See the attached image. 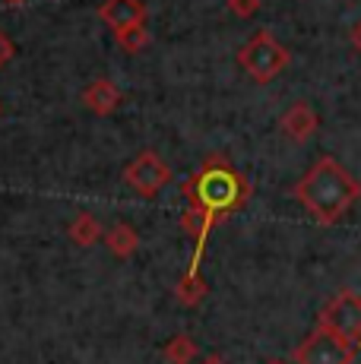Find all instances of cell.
Masks as SVG:
<instances>
[{"mask_svg":"<svg viewBox=\"0 0 361 364\" xmlns=\"http://www.w3.org/2000/svg\"><path fill=\"white\" fill-rule=\"evenodd\" d=\"M361 197V184L333 156L317 159L301 181L295 184V200L308 209V215L323 228H333Z\"/></svg>","mask_w":361,"mask_h":364,"instance_id":"1","label":"cell"},{"mask_svg":"<svg viewBox=\"0 0 361 364\" xmlns=\"http://www.w3.org/2000/svg\"><path fill=\"white\" fill-rule=\"evenodd\" d=\"M187 206L206 213L210 219H225L251 200V184L225 156H210L197 174L184 184Z\"/></svg>","mask_w":361,"mask_h":364,"instance_id":"2","label":"cell"},{"mask_svg":"<svg viewBox=\"0 0 361 364\" xmlns=\"http://www.w3.org/2000/svg\"><path fill=\"white\" fill-rule=\"evenodd\" d=\"M238 64L254 82H273L276 76L291 64V54L269 29H260V32H254L251 38L244 41V48L238 51Z\"/></svg>","mask_w":361,"mask_h":364,"instance_id":"3","label":"cell"},{"mask_svg":"<svg viewBox=\"0 0 361 364\" xmlns=\"http://www.w3.org/2000/svg\"><path fill=\"white\" fill-rule=\"evenodd\" d=\"M358 348L345 336L317 323L314 330L295 346V364H352Z\"/></svg>","mask_w":361,"mask_h":364,"instance_id":"4","label":"cell"},{"mask_svg":"<svg viewBox=\"0 0 361 364\" xmlns=\"http://www.w3.org/2000/svg\"><path fill=\"white\" fill-rule=\"evenodd\" d=\"M317 323L336 330L339 336H345L355 348H361V295H355V291H349V289L339 291V295H333L323 304Z\"/></svg>","mask_w":361,"mask_h":364,"instance_id":"5","label":"cell"},{"mask_svg":"<svg viewBox=\"0 0 361 364\" xmlns=\"http://www.w3.org/2000/svg\"><path fill=\"white\" fill-rule=\"evenodd\" d=\"M124 181H127L140 197H156V193L171 181V168L162 162L158 152L146 149L127 168H124Z\"/></svg>","mask_w":361,"mask_h":364,"instance_id":"6","label":"cell"},{"mask_svg":"<svg viewBox=\"0 0 361 364\" xmlns=\"http://www.w3.org/2000/svg\"><path fill=\"white\" fill-rule=\"evenodd\" d=\"M317 127H320V117H317V111L311 108L308 102H295L286 114L279 117V130L286 133L289 139H295V143H308L317 133Z\"/></svg>","mask_w":361,"mask_h":364,"instance_id":"7","label":"cell"},{"mask_svg":"<svg viewBox=\"0 0 361 364\" xmlns=\"http://www.w3.org/2000/svg\"><path fill=\"white\" fill-rule=\"evenodd\" d=\"M99 16L111 32H117V29H127V26L146 23V4L143 0H105L99 6Z\"/></svg>","mask_w":361,"mask_h":364,"instance_id":"8","label":"cell"},{"mask_svg":"<svg viewBox=\"0 0 361 364\" xmlns=\"http://www.w3.org/2000/svg\"><path fill=\"white\" fill-rule=\"evenodd\" d=\"M121 89L114 86L111 80H95V82H89L86 89H82V105H86L92 114H99V117H105L111 114V111L121 105Z\"/></svg>","mask_w":361,"mask_h":364,"instance_id":"9","label":"cell"},{"mask_svg":"<svg viewBox=\"0 0 361 364\" xmlns=\"http://www.w3.org/2000/svg\"><path fill=\"white\" fill-rule=\"evenodd\" d=\"M105 244H108V250L114 257H134L136 247H140V235L134 232V225H127V222H117V225L105 235Z\"/></svg>","mask_w":361,"mask_h":364,"instance_id":"10","label":"cell"},{"mask_svg":"<svg viewBox=\"0 0 361 364\" xmlns=\"http://www.w3.org/2000/svg\"><path fill=\"white\" fill-rule=\"evenodd\" d=\"M206 291H210V289H206V282L200 279L197 269H187V276L175 285V295H178V301L184 307H197L200 301L206 298Z\"/></svg>","mask_w":361,"mask_h":364,"instance_id":"11","label":"cell"},{"mask_svg":"<svg viewBox=\"0 0 361 364\" xmlns=\"http://www.w3.org/2000/svg\"><path fill=\"white\" fill-rule=\"evenodd\" d=\"M70 237H73V244H80V247H92V244L102 237L99 219H95V215H89V213H80L70 222Z\"/></svg>","mask_w":361,"mask_h":364,"instance_id":"12","label":"cell"},{"mask_svg":"<svg viewBox=\"0 0 361 364\" xmlns=\"http://www.w3.org/2000/svg\"><path fill=\"white\" fill-rule=\"evenodd\" d=\"M117 38V48L127 54H140L146 45H149V29H146V23L140 26H127V29H117L114 32Z\"/></svg>","mask_w":361,"mask_h":364,"instance_id":"13","label":"cell"},{"mask_svg":"<svg viewBox=\"0 0 361 364\" xmlns=\"http://www.w3.org/2000/svg\"><path fill=\"white\" fill-rule=\"evenodd\" d=\"M197 342L190 339V336H175V339L165 346V361L168 364H190L197 358Z\"/></svg>","mask_w":361,"mask_h":364,"instance_id":"14","label":"cell"},{"mask_svg":"<svg viewBox=\"0 0 361 364\" xmlns=\"http://www.w3.org/2000/svg\"><path fill=\"white\" fill-rule=\"evenodd\" d=\"M228 10L241 19H251L257 10H260V0H228Z\"/></svg>","mask_w":361,"mask_h":364,"instance_id":"15","label":"cell"},{"mask_svg":"<svg viewBox=\"0 0 361 364\" xmlns=\"http://www.w3.org/2000/svg\"><path fill=\"white\" fill-rule=\"evenodd\" d=\"M13 54H16V45H13V38L6 32H0V67L10 64Z\"/></svg>","mask_w":361,"mask_h":364,"instance_id":"16","label":"cell"},{"mask_svg":"<svg viewBox=\"0 0 361 364\" xmlns=\"http://www.w3.org/2000/svg\"><path fill=\"white\" fill-rule=\"evenodd\" d=\"M352 45H355V51L361 54V19L352 26Z\"/></svg>","mask_w":361,"mask_h":364,"instance_id":"17","label":"cell"},{"mask_svg":"<svg viewBox=\"0 0 361 364\" xmlns=\"http://www.w3.org/2000/svg\"><path fill=\"white\" fill-rule=\"evenodd\" d=\"M203 364H225V361H222V358H219V355H210V358H206Z\"/></svg>","mask_w":361,"mask_h":364,"instance_id":"18","label":"cell"},{"mask_svg":"<svg viewBox=\"0 0 361 364\" xmlns=\"http://www.w3.org/2000/svg\"><path fill=\"white\" fill-rule=\"evenodd\" d=\"M263 364H289L286 358H269V361H263Z\"/></svg>","mask_w":361,"mask_h":364,"instance_id":"19","label":"cell"},{"mask_svg":"<svg viewBox=\"0 0 361 364\" xmlns=\"http://www.w3.org/2000/svg\"><path fill=\"white\" fill-rule=\"evenodd\" d=\"M6 4H26V0H6Z\"/></svg>","mask_w":361,"mask_h":364,"instance_id":"20","label":"cell"}]
</instances>
